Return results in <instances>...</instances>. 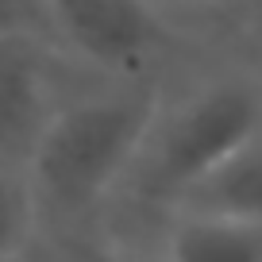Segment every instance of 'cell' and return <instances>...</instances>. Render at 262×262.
<instances>
[{
  "instance_id": "cell-1",
  "label": "cell",
  "mask_w": 262,
  "mask_h": 262,
  "mask_svg": "<svg viewBox=\"0 0 262 262\" xmlns=\"http://www.w3.org/2000/svg\"><path fill=\"white\" fill-rule=\"evenodd\" d=\"M162 100L158 81H100L66 100L27 162L42 235L85 231L120 196Z\"/></svg>"
},
{
  "instance_id": "cell-2",
  "label": "cell",
  "mask_w": 262,
  "mask_h": 262,
  "mask_svg": "<svg viewBox=\"0 0 262 262\" xmlns=\"http://www.w3.org/2000/svg\"><path fill=\"white\" fill-rule=\"evenodd\" d=\"M262 127V77L254 66L205 77L178 100H162L120 196L166 220L181 193Z\"/></svg>"
},
{
  "instance_id": "cell-3",
  "label": "cell",
  "mask_w": 262,
  "mask_h": 262,
  "mask_svg": "<svg viewBox=\"0 0 262 262\" xmlns=\"http://www.w3.org/2000/svg\"><path fill=\"white\" fill-rule=\"evenodd\" d=\"M42 35L100 81H158L170 54L162 0H39Z\"/></svg>"
},
{
  "instance_id": "cell-4",
  "label": "cell",
  "mask_w": 262,
  "mask_h": 262,
  "mask_svg": "<svg viewBox=\"0 0 262 262\" xmlns=\"http://www.w3.org/2000/svg\"><path fill=\"white\" fill-rule=\"evenodd\" d=\"M74 70L81 66L42 31L0 35V162L27 170L62 104L85 89L70 81Z\"/></svg>"
},
{
  "instance_id": "cell-5",
  "label": "cell",
  "mask_w": 262,
  "mask_h": 262,
  "mask_svg": "<svg viewBox=\"0 0 262 262\" xmlns=\"http://www.w3.org/2000/svg\"><path fill=\"white\" fill-rule=\"evenodd\" d=\"M170 212H201L262 224V127L247 143H239L224 162H216L205 178H196L173 201Z\"/></svg>"
},
{
  "instance_id": "cell-6",
  "label": "cell",
  "mask_w": 262,
  "mask_h": 262,
  "mask_svg": "<svg viewBox=\"0 0 262 262\" xmlns=\"http://www.w3.org/2000/svg\"><path fill=\"white\" fill-rule=\"evenodd\" d=\"M158 262H262V224L170 212L162 224Z\"/></svg>"
},
{
  "instance_id": "cell-7",
  "label": "cell",
  "mask_w": 262,
  "mask_h": 262,
  "mask_svg": "<svg viewBox=\"0 0 262 262\" xmlns=\"http://www.w3.org/2000/svg\"><path fill=\"white\" fill-rule=\"evenodd\" d=\"M39 235L42 228L27 170L0 162V262H24Z\"/></svg>"
},
{
  "instance_id": "cell-8",
  "label": "cell",
  "mask_w": 262,
  "mask_h": 262,
  "mask_svg": "<svg viewBox=\"0 0 262 262\" xmlns=\"http://www.w3.org/2000/svg\"><path fill=\"white\" fill-rule=\"evenodd\" d=\"M50 239H54V258L50 262H147L116 239L93 235L89 228L70 231V235H50Z\"/></svg>"
},
{
  "instance_id": "cell-9",
  "label": "cell",
  "mask_w": 262,
  "mask_h": 262,
  "mask_svg": "<svg viewBox=\"0 0 262 262\" xmlns=\"http://www.w3.org/2000/svg\"><path fill=\"white\" fill-rule=\"evenodd\" d=\"M12 31H42L39 0H0V35Z\"/></svg>"
},
{
  "instance_id": "cell-10",
  "label": "cell",
  "mask_w": 262,
  "mask_h": 262,
  "mask_svg": "<svg viewBox=\"0 0 262 262\" xmlns=\"http://www.w3.org/2000/svg\"><path fill=\"white\" fill-rule=\"evenodd\" d=\"M162 4L189 8V12H220V8H231V4H239V0H162Z\"/></svg>"
},
{
  "instance_id": "cell-11",
  "label": "cell",
  "mask_w": 262,
  "mask_h": 262,
  "mask_svg": "<svg viewBox=\"0 0 262 262\" xmlns=\"http://www.w3.org/2000/svg\"><path fill=\"white\" fill-rule=\"evenodd\" d=\"M251 66H254V74L262 77V47H258V54H254V62H251Z\"/></svg>"
}]
</instances>
